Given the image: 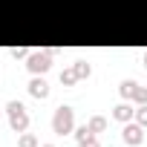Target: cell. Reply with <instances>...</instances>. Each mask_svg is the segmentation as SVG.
Segmentation results:
<instances>
[{
  "label": "cell",
  "mask_w": 147,
  "mask_h": 147,
  "mask_svg": "<svg viewBox=\"0 0 147 147\" xmlns=\"http://www.w3.org/2000/svg\"><path fill=\"white\" fill-rule=\"evenodd\" d=\"M69 127H72V110L61 107L55 113V133H69Z\"/></svg>",
  "instance_id": "cell-1"
},
{
  "label": "cell",
  "mask_w": 147,
  "mask_h": 147,
  "mask_svg": "<svg viewBox=\"0 0 147 147\" xmlns=\"http://www.w3.org/2000/svg\"><path fill=\"white\" fill-rule=\"evenodd\" d=\"M9 110H12V127H15V130H23V127L29 124L23 107H20V104H9Z\"/></svg>",
  "instance_id": "cell-2"
},
{
  "label": "cell",
  "mask_w": 147,
  "mask_h": 147,
  "mask_svg": "<svg viewBox=\"0 0 147 147\" xmlns=\"http://www.w3.org/2000/svg\"><path fill=\"white\" fill-rule=\"evenodd\" d=\"M46 66H49V55H32L29 58V69L32 72H43Z\"/></svg>",
  "instance_id": "cell-3"
},
{
  "label": "cell",
  "mask_w": 147,
  "mask_h": 147,
  "mask_svg": "<svg viewBox=\"0 0 147 147\" xmlns=\"http://www.w3.org/2000/svg\"><path fill=\"white\" fill-rule=\"evenodd\" d=\"M124 141H127V144H141V130L133 127V124L124 127Z\"/></svg>",
  "instance_id": "cell-4"
},
{
  "label": "cell",
  "mask_w": 147,
  "mask_h": 147,
  "mask_svg": "<svg viewBox=\"0 0 147 147\" xmlns=\"http://www.w3.org/2000/svg\"><path fill=\"white\" fill-rule=\"evenodd\" d=\"M32 95L35 98H46V92H49V87H46V81H32Z\"/></svg>",
  "instance_id": "cell-5"
},
{
  "label": "cell",
  "mask_w": 147,
  "mask_h": 147,
  "mask_svg": "<svg viewBox=\"0 0 147 147\" xmlns=\"http://www.w3.org/2000/svg\"><path fill=\"white\" fill-rule=\"evenodd\" d=\"M75 75H78V78H81V75H90V66H87L84 61H81V63L75 66Z\"/></svg>",
  "instance_id": "cell-6"
},
{
  "label": "cell",
  "mask_w": 147,
  "mask_h": 147,
  "mask_svg": "<svg viewBox=\"0 0 147 147\" xmlns=\"http://www.w3.org/2000/svg\"><path fill=\"white\" fill-rule=\"evenodd\" d=\"M130 113H133V110H130V107H124V104L115 110V115H118V118H130Z\"/></svg>",
  "instance_id": "cell-7"
},
{
  "label": "cell",
  "mask_w": 147,
  "mask_h": 147,
  "mask_svg": "<svg viewBox=\"0 0 147 147\" xmlns=\"http://www.w3.org/2000/svg\"><path fill=\"white\" fill-rule=\"evenodd\" d=\"M133 95H136L138 101H147V90H141V87H133Z\"/></svg>",
  "instance_id": "cell-8"
},
{
  "label": "cell",
  "mask_w": 147,
  "mask_h": 147,
  "mask_svg": "<svg viewBox=\"0 0 147 147\" xmlns=\"http://www.w3.org/2000/svg\"><path fill=\"white\" fill-rule=\"evenodd\" d=\"M133 87H136V84H130V81H124V84H121V92H124V95H133Z\"/></svg>",
  "instance_id": "cell-9"
},
{
  "label": "cell",
  "mask_w": 147,
  "mask_h": 147,
  "mask_svg": "<svg viewBox=\"0 0 147 147\" xmlns=\"http://www.w3.org/2000/svg\"><path fill=\"white\" fill-rule=\"evenodd\" d=\"M20 147H35V138H32V136H23V141H20Z\"/></svg>",
  "instance_id": "cell-10"
},
{
  "label": "cell",
  "mask_w": 147,
  "mask_h": 147,
  "mask_svg": "<svg viewBox=\"0 0 147 147\" xmlns=\"http://www.w3.org/2000/svg\"><path fill=\"white\" fill-rule=\"evenodd\" d=\"M61 78H63V81H66V84H69V81H75V78H78V75H75V72H63V75H61Z\"/></svg>",
  "instance_id": "cell-11"
},
{
  "label": "cell",
  "mask_w": 147,
  "mask_h": 147,
  "mask_svg": "<svg viewBox=\"0 0 147 147\" xmlns=\"http://www.w3.org/2000/svg\"><path fill=\"white\" fill-rule=\"evenodd\" d=\"M92 130H104V118H95L92 121Z\"/></svg>",
  "instance_id": "cell-12"
},
{
  "label": "cell",
  "mask_w": 147,
  "mask_h": 147,
  "mask_svg": "<svg viewBox=\"0 0 147 147\" xmlns=\"http://www.w3.org/2000/svg\"><path fill=\"white\" fill-rule=\"evenodd\" d=\"M138 121H141V124H147V110H141V113H138Z\"/></svg>",
  "instance_id": "cell-13"
},
{
  "label": "cell",
  "mask_w": 147,
  "mask_h": 147,
  "mask_svg": "<svg viewBox=\"0 0 147 147\" xmlns=\"http://www.w3.org/2000/svg\"><path fill=\"white\" fill-rule=\"evenodd\" d=\"M144 61H147V55H144Z\"/></svg>",
  "instance_id": "cell-14"
}]
</instances>
